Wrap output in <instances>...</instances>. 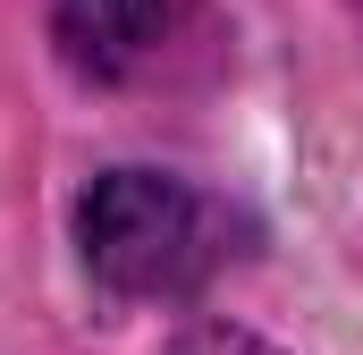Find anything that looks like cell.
Segmentation results:
<instances>
[{"instance_id":"2","label":"cell","mask_w":363,"mask_h":355,"mask_svg":"<svg viewBox=\"0 0 363 355\" xmlns=\"http://www.w3.org/2000/svg\"><path fill=\"white\" fill-rule=\"evenodd\" d=\"M51 26H60L68 60H77L85 77H118V68L152 43L161 0H51Z\"/></svg>"},{"instance_id":"3","label":"cell","mask_w":363,"mask_h":355,"mask_svg":"<svg viewBox=\"0 0 363 355\" xmlns=\"http://www.w3.org/2000/svg\"><path fill=\"white\" fill-rule=\"evenodd\" d=\"M169 355H279V347H262L254 330H228V322H203V330H186Z\"/></svg>"},{"instance_id":"1","label":"cell","mask_w":363,"mask_h":355,"mask_svg":"<svg viewBox=\"0 0 363 355\" xmlns=\"http://www.w3.org/2000/svg\"><path fill=\"white\" fill-rule=\"evenodd\" d=\"M77 254L118 305H186L254 254V220L169 170H101L77 203Z\"/></svg>"}]
</instances>
